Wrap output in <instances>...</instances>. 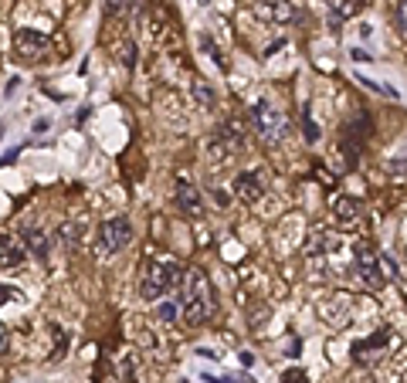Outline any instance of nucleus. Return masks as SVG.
Here are the masks:
<instances>
[{
  "instance_id": "nucleus-1",
  "label": "nucleus",
  "mask_w": 407,
  "mask_h": 383,
  "mask_svg": "<svg viewBox=\"0 0 407 383\" xmlns=\"http://www.w3.org/2000/svg\"><path fill=\"white\" fill-rule=\"evenodd\" d=\"M214 313V288L211 278L200 268H190L183 278V319L190 326H204Z\"/></svg>"
},
{
  "instance_id": "nucleus-2",
  "label": "nucleus",
  "mask_w": 407,
  "mask_h": 383,
  "mask_svg": "<svg viewBox=\"0 0 407 383\" xmlns=\"http://www.w3.org/2000/svg\"><path fill=\"white\" fill-rule=\"evenodd\" d=\"M183 278H187V271H183L180 261H173V258H167V261H150L146 271H143V282H140L143 302H160L163 295L183 288Z\"/></svg>"
},
{
  "instance_id": "nucleus-3",
  "label": "nucleus",
  "mask_w": 407,
  "mask_h": 383,
  "mask_svg": "<svg viewBox=\"0 0 407 383\" xmlns=\"http://www.w3.org/2000/svg\"><path fill=\"white\" fill-rule=\"evenodd\" d=\"M248 119H252L254 132H258L268 146H279V142L285 140V132H289V119H285V112H282L275 102H268V99L252 102Z\"/></svg>"
},
{
  "instance_id": "nucleus-4",
  "label": "nucleus",
  "mask_w": 407,
  "mask_h": 383,
  "mask_svg": "<svg viewBox=\"0 0 407 383\" xmlns=\"http://www.w3.org/2000/svg\"><path fill=\"white\" fill-rule=\"evenodd\" d=\"M129 241H133V224H129L126 217H109V221H102L96 231V255L113 258V255H119Z\"/></svg>"
},
{
  "instance_id": "nucleus-5",
  "label": "nucleus",
  "mask_w": 407,
  "mask_h": 383,
  "mask_svg": "<svg viewBox=\"0 0 407 383\" xmlns=\"http://www.w3.org/2000/svg\"><path fill=\"white\" fill-rule=\"evenodd\" d=\"M14 55L21 61H28V65L44 61V58H51V41H48V34H41V31L21 28L14 34Z\"/></svg>"
},
{
  "instance_id": "nucleus-6",
  "label": "nucleus",
  "mask_w": 407,
  "mask_h": 383,
  "mask_svg": "<svg viewBox=\"0 0 407 383\" xmlns=\"http://www.w3.org/2000/svg\"><path fill=\"white\" fill-rule=\"evenodd\" d=\"M356 275H360V282L366 288H383L387 278H383V268H380V251L377 248H370V244H360L356 248Z\"/></svg>"
},
{
  "instance_id": "nucleus-7",
  "label": "nucleus",
  "mask_w": 407,
  "mask_h": 383,
  "mask_svg": "<svg viewBox=\"0 0 407 383\" xmlns=\"http://www.w3.org/2000/svg\"><path fill=\"white\" fill-rule=\"evenodd\" d=\"M231 187H235V194H238L241 200H248V204H258V200L265 197V177L258 170H241Z\"/></svg>"
},
{
  "instance_id": "nucleus-8",
  "label": "nucleus",
  "mask_w": 407,
  "mask_h": 383,
  "mask_svg": "<svg viewBox=\"0 0 407 383\" xmlns=\"http://www.w3.org/2000/svg\"><path fill=\"white\" fill-rule=\"evenodd\" d=\"M333 217H336L339 227L353 231V227L364 221V207H360V200H356V197H346V194H339V197L333 200Z\"/></svg>"
},
{
  "instance_id": "nucleus-9",
  "label": "nucleus",
  "mask_w": 407,
  "mask_h": 383,
  "mask_svg": "<svg viewBox=\"0 0 407 383\" xmlns=\"http://www.w3.org/2000/svg\"><path fill=\"white\" fill-rule=\"evenodd\" d=\"M173 197H177V207H180L187 217H200V214H204V194H200L194 184H187L183 177L177 180V194H173Z\"/></svg>"
},
{
  "instance_id": "nucleus-10",
  "label": "nucleus",
  "mask_w": 407,
  "mask_h": 383,
  "mask_svg": "<svg viewBox=\"0 0 407 383\" xmlns=\"http://www.w3.org/2000/svg\"><path fill=\"white\" fill-rule=\"evenodd\" d=\"M254 17H262V21H275V24H285V21H295L299 11H295L289 0H265V4H254Z\"/></svg>"
},
{
  "instance_id": "nucleus-11",
  "label": "nucleus",
  "mask_w": 407,
  "mask_h": 383,
  "mask_svg": "<svg viewBox=\"0 0 407 383\" xmlns=\"http://www.w3.org/2000/svg\"><path fill=\"white\" fill-rule=\"evenodd\" d=\"M24 265V241H17L11 231H0V268H21Z\"/></svg>"
},
{
  "instance_id": "nucleus-12",
  "label": "nucleus",
  "mask_w": 407,
  "mask_h": 383,
  "mask_svg": "<svg viewBox=\"0 0 407 383\" xmlns=\"http://www.w3.org/2000/svg\"><path fill=\"white\" fill-rule=\"evenodd\" d=\"M21 241H24V248H28L31 255H38L41 261L48 258V251H51V241H48V234H44L41 227H34V224H24V227H21Z\"/></svg>"
},
{
  "instance_id": "nucleus-13",
  "label": "nucleus",
  "mask_w": 407,
  "mask_h": 383,
  "mask_svg": "<svg viewBox=\"0 0 407 383\" xmlns=\"http://www.w3.org/2000/svg\"><path fill=\"white\" fill-rule=\"evenodd\" d=\"M339 244H336V238L329 234V231H312L309 234V241H306V251H309V258L312 261H319V258H326L329 251H336Z\"/></svg>"
},
{
  "instance_id": "nucleus-14",
  "label": "nucleus",
  "mask_w": 407,
  "mask_h": 383,
  "mask_svg": "<svg viewBox=\"0 0 407 383\" xmlns=\"http://www.w3.org/2000/svg\"><path fill=\"white\" fill-rule=\"evenodd\" d=\"M387 342H391V329H380L377 336H370L366 342H356V346H353V356H356V360H364V353H373V350L387 346Z\"/></svg>"
},
{
  "instance_id": "nucleus-15",
  "label": "nucleus",
  "mask_w": 407,
  "mask_h": 383,
  "mask_svg": "<svg viewBox=\"0 0 407 383\" xmlns=\"http://www.w3.org/2000/svg\"><path fill=\"white\" fill-rule=\"evenodd\" d=\"M58 241H61L65 251H68V248H78V241H82V224H78V221L61 224V227H58Z\"/></svg>"
},
{
  "instance_id": "nucleus-16",
  "label": "nucleus",
  "mask_w": 407,
  "mask_h": 383,
  "mask_svg": "<svg viewBox=\"0 0 407 383\" xmlns=\"http://www.w3.org/2000/svg\"><path fill=\"white\" fill-rule=\"evenodd\" d=\"M180 302L183 298H160V305H156L160 319H163V322H173V319L180 315Z\"/></svg>"
},
{
  "instance_id": "nucleus-17",
  "label": "nucleus",
  "mask_w": 407,
  "mask_h": 383,
  "mask_svg": "<svg viewBox=\"0 0 407 383\" xmlns=\"http://www.w3.org/2000/svg\"><path fill=\"white\" fill-rule=\"evenodd\" d=\"M105 14H133L140 7V0H102Z\"/></svg>"
},
{
  "instance_id": "nucleus-18",
  "label": "nucleus",
  "mask_w": 407,
  "mask_h": 383,
  "mask_svg": "<svg viewBox=\"0 0 407 383\" xmlns=\"http://www.w3.org/2000/svg\"><path fill=\"white\" fill-rule=\"evenodd\" d=\"M387 173H391V177H397V180H404V177H407V149L401 153V157L387 159Z\"/></svg>"
},
{
  "instance_id": "nucleus-19",
  "label": "nucleus",
  "mask_w": 407,
  "mask_h": 383,
  "mask_svg": "<svg viewBox=\"0 0 407 383\" xmlns=\"http://www.w3.org/2000/svg\"><path fill=\"white\" fill-rule=\"evenodd\" d=\"M194 99L200 102V105H217V95H214V88L207 85V82H197L194 85Z\"/></svg>"
},
{
  "instance_id": "nucleus-20",
  "label": "nucleus",
  "mask_w": 407,
  "mask_h": 383,
  "mask_svg": "<svg viewBox=\"0 0 407 383\" xmlns=\"http://www.w3.org/2000/svg\"><path fill=\"white\" fill-rule=\"evenodd\" d=\"M393 24L401 31V38L407 41V0H397V7H393Z\"/></svg>"
},
{
  "instance_id": "nucleus-21",
  "label": "nucleus",
  "mask_w": 407,
  "mask_h": 383,
  "mask_svg": "<svg viewBox=\"0 0 407 383\" xmlns=\"http://www.w3.org/2000/svg\"><path fill=\"white\" fill-rule=\"evenodd\" d=\"M115 58L126 65V68H133L136 65V48H133V41H123L119 48H115Z\"/></svg>"
},
{
  "instance_id": "nucleus-22",
  "label": "nucleus",
  "mask_w": 407,
  "mask_h": 383,
  "mask_svg": "<svg viewBox=\"0 0 407 383\" xmlns=\"http://www.w3.org/2000/svg\"><path fill=\"white\" fill-rule=\"evenodd\" d=\"M200 48H204V51H207V55H211V61H214V65H217V68L225 71V55H221V51H217V44H214L211 38H200Z\"/></svg>"
},
{
  "instance_id": "nucleus-23",
  "label": "nucleus",
  "mask_w": 407,
  "mask_h": 383,
  "mask_svg": "<svg viewBox=\"0 0 407 383\" xmlns=\"http://www.w3.org/2000/svg\"><path fill=\"white\" fill-rule=\"evenodd\" d=\"M356 78H360V82H364V85L370 88V92H377V95H383V99H397V92H393V88H383L380 82H373V78H366V75H356Z\"/></svg>"
},
{
  "instance_id": "nucleus-24",
  "label": "nucleus",
  "mask_w": 407,
  "mask_h": 383,
  "mask_svg": "<svg viewBox=\"0 0 407 383\" xmlns=\"http://www.w3.org/2000/svg\"><path fill=\"white\" fill-rule=\"evenodd\" d=\"M7 302H24V292L14 285H0V305H7Z\"/></svg>"
},
{
  "instance_id": "nucleus-25",
  "label": "nucleus",
  "mask_w": 407,
  "mask_h": 383,
  "mask_svg": "<svg viewBox=\"0 0 407 383\" xmlns=\"http://www.w3.org/2000/svg\"><path fill=\"white\" fill-rule=\"evenodd\" d=\"M380 268H383V278H387V282L397 278V261H393L387 251H380Z\"/></svg>"
},
{
  "instance_id": "nucleus-26",
  "label": "nucleus",
  "mask_w": 407,
  "mask_h": 383,
  "mask_svg": "<svg viewBox=\"0 0 407 383\" xmlns=\"http://www.w3.org/2000/svg\"><path fill=\"white\" fill-rule=\"evenodd\" d=\"M279 383H309V373H306V369H299V367H292V369H285V373H282Z\"/></svg>"
},
{
  "instance_id": "nucleus-27",
  "label": "nucleus",
  "mask_w": 407,
  "mask_h": 383,
  "mask_svg": "<svg viewBox=\"0 0 407 383\" xmlns=\"http://www.w3.org/2000/svg\"><path fill=\"white\" fill-rule=\"evenodd\" d=\"M302 132H306V140H309V142H316V140H319V126H316V122H312L309 109H306V112H302Z\"/></svg>"
},
{
  "instance_id": "nucleus-28",
  "label": "nucleus",
  "mask_w": 407,
  "mask_h": 383,
  "mask_svg": "<svg viewBox=\"0 0 407 383\" xmlns=\"http://www.w3.org/2000/svg\"><path fill=\"white\" fill-rule=\"evenodd\" d=\"M51 329H55V340H58V346H55V353H51V360H61V353H65V346H68V336H65V329H61V326H51Z\"/></svg>"
},
{
  "instance_id": "nucleus-29",
  "label": "nucleus",
  "mask_w": 407,
  "mask_h": 383,
  "mask_svg": "<svg viewBox=\"0 0 407 383\" xmlns=\"http://www.w3.org/2000/svg\"><path fill=\"white\" fill-rule=\"evenodd\" d=\"M7 350H11V336H7V326L0 322V356L7 353Z\"/></svg>"
},
{
  "instance_id": "nucleus-30",
  "label": "nucleus",
  "mask_w": 407,
  "mask_h": 383,
  "mask_svg": "<svg viewBox=\"0 0 407 383\" xmlns=\"http://www.w3.org/2000/svg\"><path fill=\"white\" fill-rule=\"evenodd\" d=\"M350 55H353V58H356V61H373V58H370V55H366V51H360V48H353V51H350Z\"/></svg>"
},
{
  "instance_id": "nucleus-31",
  "label": "nucleus",
  "mask_w": 407,
  "mask_h": 383,
  "mask_svg": "<svg viewBox=\"0 0 407 383\" xmlns=\"http://www.w3.org/2000/svg\"><path fill=\"white\" fill-rule=\"evenodd\" d=\"M51 126V122H48V119H38V122H34V132H44V129Z\"/></svg>"
},
{
  "instance_id": "nucleus-32",
  "label": "nucleus",
  "mask_w": 407,
  "mask_h": 383,
  "mask_svg": "<svg viewBox=\"0 0 407 383\" xmlns=\"http://www.w3.org/2000/svg\"><path fill=\"white\" fill-rule=\"evenodd\" d=\"M204 383H231V380H221V377H211V373H204Z\"/></svg>"
},
{
  "instance_id": "nucleus-33",
  "label": "nucleus",
  "mask_w": 407,
  "mask_h": 383,
  "mask_svg": "<svg viewBox=\"0 0 407 383\" xmlns=\"http://www.w3.org/2000/svg\"><path fill=\"white\" fill-rule=\"evenodd\" d=\"M200 4H204V7H207V4H211V0H200Z\"/></svg>"
},
{
  "instance_id": "nucleus-34",
  "label": "nucleus",
  "mask_w": 407,
  "mask_h": 383,
  "mask_svg": "<svg viewBox=\"0 0 407 383\" xmlns=\"http://www.w3.org/2000/svg\"><path fill=\"white\" fill-rule=\"evenodd\" d=\"M0 140H4V129H0Z\"/></svg>"
}]
</instances>
